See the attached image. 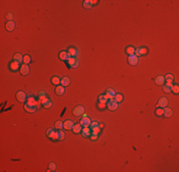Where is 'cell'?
Segmentation results:
<instances>
[{
  "label": "cell",
  "mask_w": 179,
  "mask_h": 172,
  "mask_svg": "<svg viewBox=\"0 0 179 172\" xmlns=\"http://www.w3.org/2000/svg\"><path fill=\"white\" fill-rule=\"evenodd\" d=\"M106 105H107L108 109L111 110V111H115V110L117 109V107H118V103L116 102L113 99H110V100H108V102L106 103Z\"/></svg>",
  "instance_id": "6da1fadb"
},
{
  "label": "cell",
  "mask_w": 179,
  "mask_h": 172,
  "mask_svg": "<svg viewBox=\"0 0 179 172\" xmlns=\"http://www.w3.org/2000/svg\"><path fill=\"white\" fill-rule=\"evenodd\" d=\"M16 99H17V100L19 102H24V101L27 100L28 98H27V95H26L25 92L18 91L17 93H16Z\"/></svg>",
  "instance_id": "7a4b0ae2"
},
{
  "label": "cell",
  "mask_w": 179,
  "mask_h": 172,
  "mask_svg": "<svg viewBox=\"0 0 179 172\" xmlns=\"http://www.w3.org/2000/svg\"><path fill=\"white\" fill-rule=\"evenodd\" d=\"M65 139V133L61 129L57 130V131L55 132V134H54V137L53 138V140L54 141H63Z\"/></svg>",
  "instance_id": "3957f363"
},
{
  "label": "cell",
  "mask_w": 179,
  "mask_h": 172,
  "mask_svg": "<svg viewBox=\"0 0 179 172\" xmlns=\"http://www.w3.org/2000/svg\"><path fill=\"white\" fill-rule=\"evenodd\" d=\"M148 53V50L147 48L145 47H139V48H136L135 49V52H134V55L136 56H141V55H145L146 54Z\"/></svg>",
  "instance_id": "277c9868"
},
{
  "label": "cell",
  "mask_w": 179,
  "mask_h": 172,
  "mask_svg": "<svg viewBox=\"0 0 179 172\" xmlns=\"http://www.w3.org/2000/svg\"><path fill=\"white\" fill-rule=\"evenodd\" d=\"M80 124L82 125L83 127H90V125L92 123V121H91V119L86 116H84V117L80 120V122H79Z\"/></svg>",
  "instance_id": "5b68a950"
},
{
  "label": "cell",
  "mask_w": 179,
  "mask_h": 172,
  "mask_svg": "<svg viewBox=\"0 0 179 172\" xmlns=\"http://www.w3.org/2000/svg\"><path fill=\"white\" fill-rule=\"evenodd\" d=\"M84 112H85V108L82 105H78V106H76L74 109L72 110V114L74 116H81Z\"/></svg>",
  "instance_id": "8992f818"
},
{
  "label": "cell",
  "mask_w": 179,
  "mask_h": 172,
  "mask_svg": "<svg viewBox=\"0 0 179 172\" xmlns=\"http://www.w3.org/2000/svg\"><path fill=\"white\" fill-rule=\"evenodd\" d=\"M79 62H78V59L76 58H73V56H71V59L68 60V65L71 67V68H76L78 66Z\"/></svg>",
  "instance_id": "52a82bcc"
},
{
  "label": "cell",
  "mask_w": 179,
  "mask_h": 172,
  "mask_svg": "<svg viewBox=\"0 0 179 172\" xmlns=\"http://www.w3.org/2000/svg\"><path fill=\"white\" fill-rule=\"evenodd\" d=\"M128 62L131 64V65H136L137 63H138V56H136L134 54L133 55H130L128 56Z\"/></svg>",
  "instance_id": "ba28073f"
},
{
  "label": "cell",
  "mask_w": 179,
  "mask_h": 172,
  "mask_svg": "<svg viewBox=\"0 0 179 172\" xmlns=\"http://www.w3.org/2000/svg\"><path fill=\"white\" fill-rule=\"evenodd\" d=\"M73 126H74V123L71 120H67L63 122V128H65L66 130H72L73 128Z\"/></svg>",
  "instance_id": "9c48e42d"
},
{
  "label": "cell",
  "mask_w": 179,
  "mask_h": 172,
  "mask_svg": "<svg viewBox=\"0 0 179 172\" xmlns=\"http://www.w3.org/2000/svg\"><path fill=\"white\" fill-rule=\"evenodd\" d=\"M24 109L27 112H29V113H34L36 109H37V107H36V105H32V104H29L28 102H26L25 105H24Z\"/></svg>",
  "instance_id": "30bf717a"
},
{
  "label": "cell",
  "mask_w": 179,
  "mask_h": 172,
  "mask_svg": "<svg viewBox=\"0 0 179 172\" xmlns=\"http://www.w3.org/2000/svg\"><path fill=\"white\" fill-rule=\"evenodd\" d=\"M41 104H42V106L44 108H50L53 106V101L49 98H45L44 99L41 100Z\"/></svg>",
  "instance_id": "8fae6325"
},
{
  "label": "cell",
  "mask_w": 179,
  "mask_h": 172,
  "mask_svg": "<svg viewBox=\"0 0 179 172\" xmlns=\"http://www.w3.org/2000/svg\"><path fill=\"white\" fill-rule=\"evenodd\" d=\"M169 103V100L167 98H165V97H163V98H161V99L158 100L157 102V107H160V108H164V107H166L167 105H168Z\"/></svg>",
  "instance_id": "7c38bea8"
},
{
  "label": "cell",
  "mask_w": 179,
  "mask_h": 172,
  "mask_svg": "<svg viewBox=\"0 0 179 172\" xmlns=\"http://www.w3.org/2000/svg\"><path fill=\"white\" fill-rule=\"evenodd\" d=\"M19 70H20L21 75H23V76H27V75H29V73H30V67L28 64H22Z\"/></svg>",
  "instance_id": "4fadbf2b"
},
{
  "label": "cell",
  "mask_w": 179,
  "mask_h": 172,
  "mask_svg": "<svg viewBox=\"0 0 179 172\" xmlns=\"http://www.w3.org/2000/svg\"><path fill=\"white\" fill-rule=\"evenodd\" d=\"M59 59L61 60H64V61H68L69 59H71V55H70V54H69L68 52L62 51L59 53Z\"/></svg>",
  "instance_id": "5bb4252c"
},
{
  "label": "cell",
  "mask_w": 179,
  "mask_h": 172,
  "mask_svg": "<svg viewBox=\"0 0 179 172\" xmlns=\"http://www.w3.org/2000/svg\"><path fill=\"white\" fill-rule=\"evenodd\" d=\"M115 95H116V93L113 89H111V88H109L107 89V91H106V96L108 97V99H114Z\"/></svg>",
  "instance_id": "9a60e30c"
},
{
  "label": "cell",
  "mask_w": 179,
  "mask_h": 172,
  "mask_svg": "<svg viewBox=\"0 0 179 172\" xmlns=\"http://www.w3.org/2000/svg\"><path fill=\"white\" fill-rule=\"evenodd\" d=\"M5 27H6V30L8 32H12L15 29V23L14 21H8Z\"/></svg>",
  "instance_id": "2e32d148"
},
{
  "label": "cell",
  "mask_w": 179,
  "mask_h": 172,
  "mask_svg": "<svg viewBox=\"0 0 179 172\" xmlns=\"http://www.w3.org/2000/svg\"><path fill=\"white\" fill-rule=\"evenodd\" d=\"M81 133H82V136L84 138H88V137H90L91 134H92V129L90 128V127H84V128L82 129Z\"/></svg>",
  "instance_id": "e0dca14e"
},
{
  "label": "cell",
  "mask_w": 179,
  "mask_h": 172,
  "mask_svg": "<svg viewBox=\"0 0 179 172\" xmlns=\"http://www.w3.org/2000/svg\"><path fill=\"white\" fill-rule=\"evenodd\" d=\"M65 93V87L62 86V85H57L56 88H55V94L58 96H62L64 95Z\"/></svg>",
  "instance_id": "ac0fdd59"
},
{
  "label": "cell",
  "mask_w": 179,
  "mask_h": 172,
  "mask_svg": "<svg viewBox=\"0 0 179 172\" xmlns=\"http://www.w3.org/2000/svg\"><path fill=\"white\" fill-rule=\"evenodd\" d=\"M163 115H164L166 118H170L172 117V110L170 108V107H164V109H163Z\"/></svg>",
  "instance_id": "d6986e66"
},
{
  "label": "cell",
  "mask_w": 179,
  "mask_h": 172,
  "mask_svg": "<svg viewBox=\"0 0 179 172\" xmlns=\"http://www.w3.org/2000/svg\"><path fill=\"white\" fill-rule=\"evenodd\" d=\"M68 53L70 54L71 56H73V58H76V55H78V51L77 49L74 47H70L68 50Z\"/></svg>",
  "instance_id": "ffe728a7"
},
{
  "label": "cell",
  "mask_w": 179,
  "mask_h": 172,
  "mask_svg": "<svg viewBox=\"0 0 179 172\" xmlns=\"http://www.w3.org/2000/svg\"><path fill=\"white\" fill-rule=\"evenodd\" d=\"M70 83H71V79H70V77H62V78H61L60 84L62 85V86H64V87H66V86H69V85H70Z\"/></svg>",
  "instance_id": "44dd1931"
},
{
  "label": "cell",
  "mask_w": 179,
  "mask_h": 172,
  "mask_svg": "<svg viewBox=\"0 0 179 172\" xmlns=\"http://www.w3.org/2000/svg\"><path fill=\"white\" fill-rule=\"evenodd\" d=\"M10 69H11V71H14V72L17 71L18 69H20L19 63L16 62V61H12V62H11L10 63Z\"/></svg>",
  "instance_id": "7402d4cb"
},
{
  "label": "cell",
  "mask_w": 179,
  "mask_h": 172,
  "mask_svg": "<svg viewBox=\"0 0 179 172\" xmlns=\"http://www.w3.org/2000/svg\"><path fill=\"white\" fill-rule=\"evenodd\" d=\"M172 86H173V84H172V82H167L166 85L163 86V91L166 92V93H171V92H172Z\"/></svg>",
  "instance_id": "603a6c76"
},
{
  "label": "cell",
  "mask_w": 179,
  "mask_h": 172,
  "mask_svg": "<svg viewBox=\"0 0 179 172\" xmlns=\"http://www.w3.org/2000/svg\"><path fill=\"white\" fill-rule=\"evenodd\" d=\"M24 59V55H22L21 54H15L14 55V61H16L18 63H21Z\"/></svg>",
  "instance_id": "cb8c5ba5"
},
{
  "label": "cell",
  "mask_w": 179,
  "mask_h": 172,
  "mask_svg": "<svg viewBox=\"0 0 179 172\" xmlns=\"http://www.w3.org/2000/svg\"><path fill=\"white\" fill-rule=\"evenodd\" d=\"M108 97L106 96V94H103V95H100L99 98H98V101L99 103H103V104H106L108 102Z\"/></svg>",
  "instance_id": "d4e9b609"
},
{
  "label": "cell",
  "mask_w": 179,
  "mask_h": 172,
  "mask_svg": "<svg viewBox=\"0 0 179 172\" xmlns=\"http://www.w3.org/2000/svg\"><path fill=\"white\" fill-rule=\"evenodd\" d=\"M27 102L29 104H32V105H37V101H36L35 98L33 96H29L28 99H27Z\"/></svg>",
  "instance_id": "484cf974"
},
{
  "label": "cell",
  "mask_w": 179,
  "mask_h": 172,
  "mask_svg": "<svg viewBox=\"0 0 179 172\" xmlns=\"http://www.w3.org/2000/svg\"><path fill=\"white\" fill-rule=\"evenodd\" d=\"M155 83L157 85H163L165 83V77L163 76H158L155 78Z\"/></svg>",
  "instance_id": "4316f807"
},
{
  "label": "cell",
  "mask_w": 179,
  "mask_h": 172,
  "mask_svg": "<svg viewBox=\"0 0 179 172\" xmlns=\"http://www.w3.org/2000/svg\"><path fill=\"white\" fill-rule=\"evenodd\" d=\"M72 130H73V132H74L75 134H78V133H80V132L82 131V125L80 124V123L74 124V126H73Z\"/></svg>",
  "instance_id": "83f0119b"
},
{
  "label": "cell",
  "mask_w": 179,
  "mask_h": 172,
  "mask_svg": "<svg viewBox=\"0 0 179 172\" xmlns=\"http://www.w3.org/2000/svg\"><path fill=\"white\" fill-rule=\"evenodd\" d=\"M83 7L87 9V10H90L91 8L93 7V3H92V1L91 0H85L84 2H83Z\"/></svg>",
  "instance_id": "f1b7e54d"
},
{
  "label": "cell",
  "mask_w": 179,
  "mask_h": 172,
  "mask_svg": "<svg viewBox=\"0 0 179 172\" xmlns=\"http://www.w3.org/2000/svg\"><path fill=\"white\" fill-rule=\"evenodd\" d=\"M61 82V78L59 77H52V83L54 85H59Z\"/></svg>",
  "instance_id": "f546056e"
},
{
  "label": "cell",
  "mask_w": 179,
  "mask_h": 172,
  "mask_svg": "<svg viewBox=\"0 0 179 172\" xmlns=\"http://www.w3.org/2000/svg\"><path fill=\"white\" fill-rule=\"evenodd\" d=\"M165 77V81L166 82H172L173 81V79H174V77H173V75H172V74H168V75H166V77Z\"/></svg>",
  "instance_id": "4dcf8cb0"
},
{
  "label": "cell",
  "mask_w": 179,
  "mask_h": 172,
  "mask_svg": "<svg viewBox=\"0 0 179 172\" xmlns=\"http://www.w3.org/2000/svg\"><path fill=\"white\" fill-rule=\"evenodd\" d=\"M46 134H47V136L50 138V139H53L54 137V134H55V131H54V129H52V128H49L48 130H47V132H46Z\"/></svg>",
  "instance_id": "1f68e13d"
},
{
  "label": "cell",
  "mask_w": 179,
  "mask_h": 172,
  "mask_svg": "<svg viewBox=\"0 0 179 172\" xmlns=\"http://www.w3.org/2000/svg\"><path fill=\"white\" fill-rule=\"evenodd\" d=\"M134 52H135V48L133 47V46H129V47H127V49H126V53H127L129 55H133Z\"/></svg>",
  "instance_id": "d6a6232c"
},
{
  "label": "cell",
  "mask_w": 179,
  "mask_h": 172,
  "mask_svg": "<svg viewBox=\"0 0 179 172\" xmlns=\"http://www.w3.org/2000/svg\"><path fill=\"white\" fill-rule=\"evenodd\" d=\"M114 100L117 103L121 102L122 100H123V96H122V94H120V93H119V94H116L114 97Z\"/></svg>",
  "instance_id": "836d02e7"
},
{
  "label": "cell",
  "mask_w": 179,
  "mask_h": 172,
  "mask_svg": "<svg viewBox=\"0 0 179 172\" xmlns=\"http://www.w3.org/2000/svg\"><path fill=\"white\" fill-rule=\"evenodd\" d=\"M31 61H32V59H31V56H30L29 55H24V59H23L24 64H28V65H29V63H31Z\"/></svg>",
  "instance_id": "e575fe53"
},
{
  "label": "cell",
  "mask_w": 179,
  "mask_h": 172,
  "mask_svg": "<svg viewBox=\"0 0 179 172\" xmlns=\"http://www.w3.org/2000/svg\"><path fill=\"white\" fill-rule=\"evenodd\" d=\"M55 128L57 129V130L63 128V122H62V121H56V122H55Z\"/></svg>",
  "instance_id": "d590c367"
},
{
  "label": "cell",
  "mask_w": 179,
  "mask_h": 172,
  "mask_svg": "<svg viewBox=\"0 0 179 172\" xmlns=\"http://www.w3.org/2000/svg\"><path fill=\"white\" fill-rule=\"evenodd\" d=\"M101 131V128L99 127H94V128L92 129V134H95V135H99Z\"/></svg>",
  "instance_id": "8d00e7d4"
},
{
  "label": "cell",
  "mask_w": 179,
  "mask_h": 172,
  "mask_svg": "<svg viewBox=\"0 0 179 172\" xmlns=\"http://www.w3.org/2000/svg\"><path fill=\"white\" fill-rule=\"evenodd\" d=\"M38 98H39L40 100H42V99H44L45 98H47V95H46V92L45 91H41L38 94Z\"/></svg>",
  "instance_id": "74e56055"
},
{
  "label": "cell",
  "mask_w": 179,
  "mask_h": 172,
  "mask_svg": "<svg viewBox=\"0 0 179 172\" xmlns=\"http://www.w3.org/2000/svg\"><path fill=\"white\" fill-rule=\"evenodd\" d=\"M55 168H56V165L54 163H50L49 165V171H55Z\"/></svg>",
  "instance_id": "f35d334b"
},
{
  "label": "cell",
  "mask_w": 179,
  "mask_h": 172,
  "mask_svg": "<svg viewBox=\"0 0 179 172\" xmlns=\"http://www.w3.org/2000/svg\"><path fill=\"white\" fill-rule=\"evenodd\" d=\"M94 127H99V123L97 121H92V123L90 125V128L91 129L94 128Z\"/></svg>",
  "instance_id": "ab89813d"
},
{
  "label": "cell",
  "mask_w": 179,
  "mask_h": 172,
  "mask_svg": "<svg viewBox=\"0 0 179 172\" xmlns=\"http://www.w3.org/2000/svg\"><path fill=\"white\" fill-rule=\"evenodd\" d=\"M172 92H173L174 94H178L179 93V87L178 85H173L172 88Z\"/></svg>",
  "instance_id": "60d3db41"
},
{
  "label": "cell",
  "mask_w": 179,
  "mask_h": 172,
  "mask_svg": "<svg viewBox=\"0 0 179 172\" xmlns=\"http://www.w3.org/2000/svg\"><path fill=\"white\" fill-rule=\"evenodd\" d=\"M155 114L157 115V116H163V109L160 108V107H158L156 111H155Z\"/></svg>",
  "instance_id": "b9f144b4"
},
{
  "label": "cell",
  "mask_w": 179,
  "mask_h": 172,
  "mask_svg": "<svg viewBox=\"0 0 179 172\" xmlns=\"http://www.w3.org/2000/svg\"><path fill=\"white\" fill-rule=\"evenodd\" d=\"M91 140L92 141H96L97 139H98V137H99V135H95V134H91Z\"/></svg>",
  "instance_id": "7bdbcfd3"
},
{
  "label": "cell",
  "mask_w": 179,
  "mask_h": 172,
  "mask_svg": "<svg viewBox=\"0 0 179 172\" xmlns=\"http://www.w3.org/2000/svg\"><path fill=\"white\" fill-rule=\"evenodd\" d=\"M6 18H7L9 21H12V20H11V19H12V14H11V13L8 14V15H6Z\"/></svg>",
  "instance_id": "ee69618b"
},
{
  "label": "cell",
  "mask_w": 179,
  "mask_h": 172,
  "mask_svg": "<svg viewBox=\"0 0 179 172\" xmlns=\"http://www.w3.org/2000/svg\"><path fill=\"white\" fill-rule=\"evenodd\" d=\"M105 105H106V104H103V103H98V106L100 107V108H104Z\"/></svg>",
  "instance_id": "f6af8a7d"
}]
</instances>
